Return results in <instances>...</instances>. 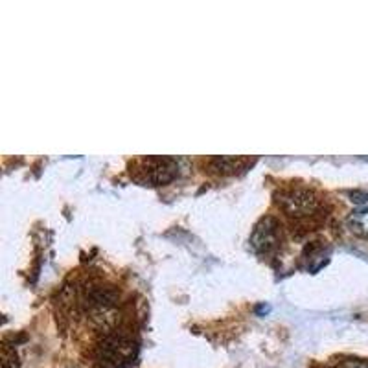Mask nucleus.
I'll list each match as a JSON object with an SVG mask.
<instances>
[{
	"label": "nucleus",
	"instance_id": "1",
	"mask_svg": "<svg viewBox=\"0 0 368 368\" xmlns=\"http://www.w3.org/2000/svg\"><path fill=\"white\" fill-rule=\"evenodd\" d=\"M179 173V166L171 157H144L131 164V177L144 186H164Z\"/></svg>",
	"mask_w": 368,
	"mask_h": 368
},
{
	"label": "nucleus",
	"instance_id": "2",
	"mask_svg": "<svg viewBox=\"0 0 368 368\" xmlns=\"http://www.w3.org/2000/svg\"><path fill=\"white\" fill-rule=\"evenodd\" d=\"M276 197H278L276 201H278L280 208L295 220H305V217L315 216L320 208L317 193L310 188H302V186L282 190Z\"/></svg>",
	"mask_w": 368,
	"mask_h": 368
},
{
	"label": "nucleus",
	"instance_id": "3",
	"mask_svg": "<svg viewBox=\"0 0 368 368\" xmlns=\"http://www.w3.org/2000/svg\"><path fill=\"white\" fill-rule=\"evenodd\" d=\"M280 223L274 217L267 216L260 220L251 234V247L260 254H269L278 247Z\"/></svg>",
	"mask_w": 368,
	"mask_h": 368
},
{
	"label": "nucleus",
	"instance_id": "4",
	"mask_svg": "<svg viewBox=\"0 0 368 368\" xmlns=\"http://www.w3.org/2000/svg\"><path fill=\"white\" fill-rule=\"evenodd\" d=\"M118 302V293L111 288H92L87 291L85 304L96 313H105L112 310Z\"/></svg>",
	"mask_w": 368,
	"mask_h": 368
},
{
	"label": "nucleus",
	"instance_id": "5",
	"mask_svg": "<svg viewBox=\"0 0 368 368\" xmlns=\"http://www.w3.org/2000/svg\"><path fill=\"white\" fill-rule=\"evenodd\" d=\"M254 161L243 157H216L210 161V170L220 175H236L239 171H245L249 164Z\"/></svg>",
	"mask_w": 368,
	"mask_h": 368
},
{
	"label": "nucleus",
	"instance_id": "6",
	"mask_svg": "<svg viewBox=\"0 0 368 368\" xmlns=\"http://www.w3.org/2000/svg\"><path fill=\"white\" fill-rule=\"evenodd\" d=\"M348 229L359 238H368V207L352 212L348 217Z\"/></svg>",
	"mask_w": 368,
	"mask_h": 368
},
{
	"label": "nucleus",
	"instance_id": "7",
	"mask_svg": "<svg viewBox=\"0 0 368 368\" xmlns=\"http://www.w3.org/2000/svg\"><path fill=\"white\" fill-rule=\"evenodd\" d=\"M348 197L355 205H364L368 202V190H354V192H348Z\"/></svg>",
	"mask_w": 368,
	"mask_h": 368
},
{
	"label": "nucleus",
	"instance_id": "8",
	"mask_svg": "<svg viewBox=\"0 0 368 368\" xmlns=\"http://www.w3.org/2000/svg\"><path fill=\"white\" fill-rule=\"evenodd\" d=\"M342 368H368V367L364 363H361V361H346V363L342 364Z\"/></svg>",
	"mask_w": 368,
	"mask_h": 368
},
{
	"label": "nucleus",
	"instance_id": "9",
	"mask_svg": "<svg viewBox=\"0 0 368 368\" xmlns=\"http://www.w3.org/2000/svg\"><path fill=\"white\" fill-rule=\"evenodd\" d=\"M267 311H269V305H260L258 308V313H267Z\"/></svg>",
	"mask_w": 368,
	"mask_h": 368
}]
</instances>
